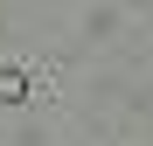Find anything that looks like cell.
<instances>
[{
  "label": "cell",
  "instance_id": "1",
  "mask_svg": "<svg viewBox=\"0 0 153 146\" xmlns=\"http://www.w3.org/2000/svg\"><path fill=\"white\" fill-rule=\"evenodd\" d=\"M0 97H21V70H0Z\"/></svg>",
  "mask_w": 153,
  "mask_h": 146
}]
</instances>
